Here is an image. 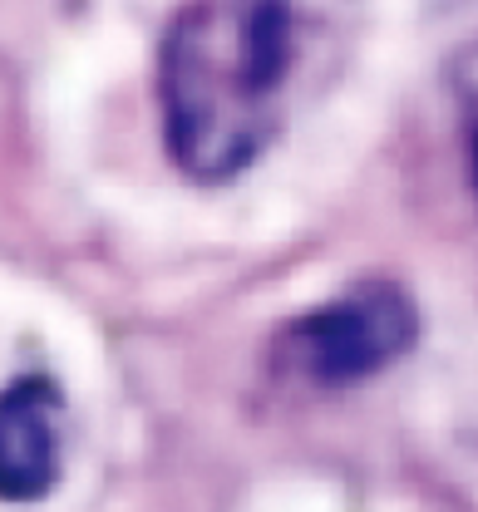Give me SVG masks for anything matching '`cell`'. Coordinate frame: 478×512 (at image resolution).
Here are the masks:
<instances>
[{
    "label": "cell",
    "instance_id": "1",
    "mask_svg": "<svg viewBox=\"0 0 478 512\" xmlns=\"http://www.w3.org/2000/svg\"><path fill=\"white\" fill-rule=\"evenodd\" d=\"M301 60V0H188L158 45V109L173 163L198 183L252 168L286 124Z\"/></svg>",
    "mask_w": 478,
    "mask_h": 512
},
{
    "label": "cell",
    "instance_id": "2",
    "mask_svg": "<svg viewBox=\"0 0 478 512\" xmlns=\"http://www.w3.org/2000/svg\"><path fill=\"white\" fill-rule=\"evenodd\" d=\"M414 306L405 301L400 286L390 281H360L341 291L336 301L306 311L281 330V365L306 384L321 389H341L375 370H385L390 360H400L414 345Z\"/></svg>",
    "mask_w": 478,
    "mask_h": 512
},
{
    "label": "cell",
    "instance_id": "3",
    "mask_svg": "<svg viewBox=\"0 0 478 512\" xmlns=\"http://www.w3.org/2000/svg\"><path fill=\"white\" fill-rule=\"evenodd\" d=\"M65 468V399L55 380L20 375L0 389V503H40Z\"/></svg>",
    "mask_w": 478,
    "mask_h": 512
},
{
    "label": "cell",
    "instance_id": "4",
    "mask_svg": "<svg viewBox=\"0 0 478 512\" xmlns=\"http://www.w3.org/2000/svg\"><path fill=\"white\" fill-rule=\"evenodd\" d=\"M459 128H464V158H469V183L478 192V55L459 74Z\"/></svg>",
    "mask_w": 478,
    "mask_h": 512
}]
</instances>
